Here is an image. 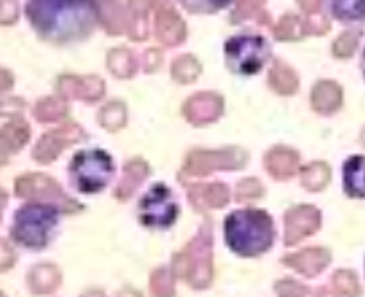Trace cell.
<instances>
[{"mask_svg":"<svg viewBox=\"0 0 365 297\" xmlns=\"http://www.w3.org/2000/svg\"><path fill=\"white\" fill-rule=\"evenodd\" d=\"M26 16L42 40L53 46H72L98 29L101 6L98 0H27Z\"/></svg>","mask_w":365,"mask_h":297,"instance_id":"cell-1","label":"cell"},{"mask_svg":"<svg viewBox=\"0 0 365 297\" xmlns=\"http://www.w3.org/2000/svg\"><path fill=\"white\" fill-rule=\"evenodd\" d=\"M274 218L270 213L256 207L230 211L223 220V240L240 258H259L267 254L275 243Z\"/></svg>","mask_w":365,"mask_h":297,"instance_id":"cell-2","label":"cell"},{"mask_svg":"<svg viewBox=\"0 0 365 297\" xmlns=\"http://www.w3.org/2000/svg\"><path fill=\"white\" fill-rule=\"evenodd\" d=\"M60 226L61 213L56 206L46 202H27L15 211L9 236L19 247L40 252L53 243Z\"/></svg>","mask_w":365,"mask_h":297,"instance_id":"cell-3","label":"cell"},{"mask_svg":"<svg viewBox=\"0 0 365 297\" xmlns=\"http://www.w3.org/2000/svg\"><path fill=\"white\" fill-rule=\"evenodd\" d=\"M117 166L105 148H81L72 155L67 166L68 186L79 195L103 193L115 178Z\"/></svg>","mask_w":365,"mask_h":297,"instance_id":"cell-4","label":"cell"},{"mask_svg":"<svg viewBox=\"0 0 365 297\" xmlns=\"http://www.w3.org/2000/svg\"><path fill=\"white\" fill-rule=\"evenodd\" d=\"M223 58H225V67L234 76L252 78L270 64L272 46L263 34L240 33L225 40Z\"/></svg>","mask_w":365,"mask_h":297,"instance_id":"cell-5","label":"cell"},{"mask_svg":"<svg viewBox=\"0 0 365 297\" xmlns=\"http://www.w3.org/2000/svg\"><path fill=\"white\" fill-rule=\"evenodd\" d=\"M180 216V203L173 189L164 182L151 184L137 203V218L150 231H170Z\"/></svg>","mask_w":365,"mask_h":297,"instance_id":"cell-6","label":"cell"},{"mask_svg":"<svg viewBox=\"0 0 365 297\" xmlns=\"http://www.w3.org/2000/svg\"><path fill=\"white\" fill-rule=\"evenodd\" d=\"M342 188L349 198H365V157L351 155L342 166Z\"/></svg>","mask_w":365,"mask_h":297,"instance_id":"cell-7","label":"cell"},{"mask_svg":"<svg viewBox=\"0 0 365 297\" xmlns=\"http://www.w3.org/2000/svg\"><path fill=\"white\" fill-rule=\"evenodd\" d=\"M329 15L346 26L365 22V0H328Z\"/></svg>","mask_w":365,"mask_h":297,"instance_id":"cell-8","label":"cell"},{"mask_svg":"<svg viewBox=\"0 0 365 297\" xmlns=\"http://www.w3.org/2000/svg\"><path fill=\"white\" fill-rule=\"evenodd\" d=\"M232 2L234 0H178V4L191 15H216Z\"/></svg>","mask_w":365,"mask_h":297,"instance_id":"cell-9","label":"cell"},{"mask_svg":"<svg viewBox=\"0 0 365 297\" xmlns=\"http://www.w3.org/2000/svg\"><path fill=\"white\" fill-rule=\"evenodd\" d=\"M19 16V6L15 0H0V22L9 24Z\"/></svg>","mask_w":365,"mask_h":297,"instance_id":"cell-10","label":"cell"},{"mask_svg":"<svg viewBox=\"0 0 365 297\" xmlns=\"http://www.w3.org/2000/svg\"><path fill=\"white\" fill-rule=\"evenodd\" d=\"M356 34L353 33H346L342 34V36L339 38V41H336V53L340 54V56H347V54H351L354 51V47H356Z\"/></svg>","mask_w":365,"mask_h":297,"instance_id":"cell-11","label":"cell"},{"mask_svg":"<svg viewBox=\"0 0 365 297\" xmlns=\"http://www.w3.org/2000/svg\"><path fill=\"white\" fill-rule=\"evenodd\" d=\"M11 261V251H9V247L4 241H0V268L8 267Z\"/></svg>","mask_w":365,"mask_h":297,"instance_id":"cell-12","label":"cell"},{"mask_svg":"<svg viewBox=\"0 0 365 297\" xmlns=\"http://www.w3.org/2000/svg\"><path fill=\"white\" fill-rule=\"evenodd\" d=\"M9 83H11L9 76L6 74L4 71H0V91H4V89H8Z\"/></svg>","mask_w":365,"mask_h":297,"instance_id":"cell-13","label":"cell"},{"mask_svg":"<svg viewBox=\"0 0 365 297\" xmlns=\"http://www.w3.org/2000/svg\"><path fill=\"white\" fill-rule=\"evenodd\" d=\"M361 72H364V78H365V49H364V56H361Z\"/></svg>","mask_w":365,"mask_h":297,"instance_id":"cell-14","label":"cell"},{"mask_svg":"<svg viewBox=\"0 0 365 297\" xmlns=\"http://www.w3.org/2000/svg\"><path fill=\"white\" fill-rule=\"evenodd\" d=\"M0 297H4V296H2V293H0Z\"/></svg>","mask_w":365,"mask_h":297,"instance_id":"cell-15","label":"cell"}]
</instances>
